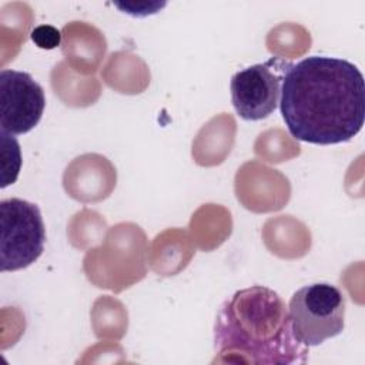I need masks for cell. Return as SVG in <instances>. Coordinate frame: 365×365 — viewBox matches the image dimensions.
<instances>
[{
    "label": "cell",
    "instance_id": "cell-1",
    "mask_svg": "<svg viewBox=\"0 0 365 365\" xmlns=\"http://www.w3.org/2000/svg\"><path fill=\"white\" fill-rule=\"evenodd\" d=\"M279 111L289 134L299 141L318 145L349 141L364 125V76L344 58L305 57L284 74Z\"/></svg>",
    "mask_w": 365,
    "mask_h": 365
},
{
    "label": "cell",
    "instance_id": "cell-2",
    "mask_svg": "<svg viewBox=\"0 0 365 365\" xmlns=\"http://www.w3.org/2000/svg\"><path fill=\"white\" fill-rule=\"evenodd\" d=\"M214 349L222 361L264 365L305 364L309 354L294 335L282 298L262 285L240 289L221 305Z\"/></svg>",
    "mask_w": 365,
    "mask_h": 365
},
{
    "label": "cell",
    "instance_id": "cell-3",
    "mask_svg": "<svg viewBox=\"0 0 365 365\" xmlns=\"http://www.w3.org/2000/svg\"><path fill=\"white\" fill-rule=\"evenodd\" d=\"M288 315L295 338L305 346H317L344 331L345 297L328 282L305 285L291 297Z\"/></svg>",
    "mask_w": 365,
    "mask_h": 365
},
{
    "label": "cell",
    "instance_id": "cell-4",
    "mask_svg": "<svg viewBox=\"0 0 365 365\" xmlns=\"http://www.w3.org/2000/svg\"><path fill=\"white\" fill-rule=\"evenodd\" d=\"M0 268L17 271L43 254L46 228L40 208L21 198L0 202Z\"/></svg>",
    "mask_w": 365,
    "mask_h": 365
},
{
    "label": "cell",
    "instance_id": "cell-5",
    "mask_svg": "<svg viewBox=\"0 0 365 365\" xmlns=\"http://www.w3.org/2000/svg\"><path fill=\"white\" fill-rule=\"evenodd\" d=\"M289 66L281 57H271L235 73L231 78V100L237 114L248 121L271 115L278 106L282 78Z\"/></svg>",
    "mask_w": 365,
    "mask_h": 365
},
{
    "label": "cell",
    "instance_id": "cell-6",
    "mask_svg": "<svg viewBox=\"0 0 365 365\" xmlns=\"http://www.w3.org/2000/svg\"><path fill=\"white\" fill-rule=\"evenodd\" d=\"M46 97L41 86L24 71H0V125L7 134L33 130L44 111Z\"/></svg>",
    "mask_w": 365,
    "mask_h": 365
},
{
    "label": "cell",
    "instance_id": "cell-7",
    "mask_svg": "<svg viewBox=\"0 0 365 365\" xmlns=\"http://www.w3.org/2000/svg\"><path fill=\"white\" fill-rule=\"evenodd\" d=\"M30 37L33 43L43 50H53L58 47L61 43V33L56 27L48 24L34 27L30 33Z\"/></svg>",
    "mask_w": 365,
    "mask_h": 365
}]
</instances>
